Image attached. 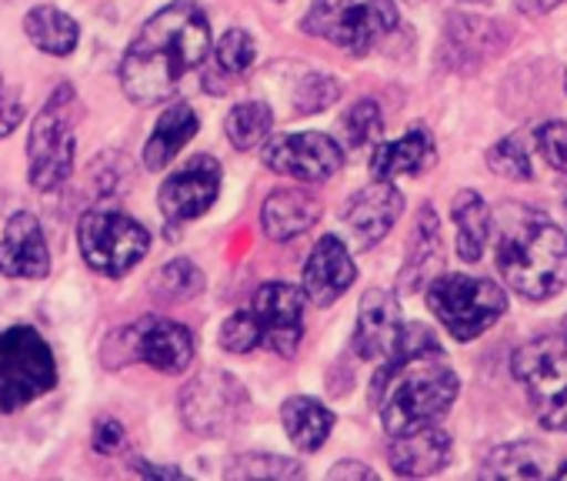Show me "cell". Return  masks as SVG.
Masks as SVG:
<instances>
[{
  "label": "cell",
  "instance_id": "obj_3",
  "mask_svg": "<svg viewBox=\"0 0 567 481\" xmlns=\"http://www.w3.org/2000/svg\"><path fill=\"white\" fill-rule=\"evenodd\" d=\"M497 268L527 301H547L567 282V234L540 211L504 204L497 214Z\"/></svg>",
  "mask_w": 567,
  "mask_h": 481
},
{
  "label": "cell",
  "instance_id": "obj_42",
  "mask_svg": "<svg viewBox=\"0 0 567 481\" xmlns=\"http://www.w3.org/2000/svg\"><path fill=\"white\" fill-rule=\"evenodd\" d=\"M557 474H560V478H567V461L560 464V471H557Z\"/></svg>",
  "mask_w": 567,
  "mask_h": 481
},
{
  "label": "cell",
  "instance_id": "obj_40",
  "mask_svg": "<svg viewBox=\"0 0 567 481\" xmlns=\"http://www.w3.org/2000/svg\"><path fill=\"white\" fill-rule=\"evenodd\" d=\"M557 4H564V0H517V8L527 11V14H547V11H554Z\"/></svg>",
  "mask_w": 567,
  "mask_h": 481
},
{
  "label": "cell",
  "instance_id": "obj_33",
  "mask_svg": "<svg viewBox=\"0 0 567 481\" xmlns=\"http://www.w3.org/2000/svg\"><path fill=\"white\" fill-rule=\"evenodd\" d=\"M487 164H491L494 174L511 177V181H527L530 177V157H527V151L520 147L517 137H507V141L494 144L487 151Z\"/></svg>",
  "mask_w": 567,
  "mask_h": 481
},
{
  "label": "cell",
  "instance_id": "obj_21",
  "mask_svg": "<svg viewBox=\"0 0 567 481\" xmlns=\"http://www.w3.org/2000/svg\"><path fill=\"white\" fill-rule=\"evenodd\" d=\"M434 161V137L427 127H411L401 141L381 144L371 157V174L374 181H394V177H411L421 174Z\"/></svg>",
  "mask_w": 567,
  "mask_h": 481
},
{
  "label": "cell",
  "instance_id": "obj_8",
  "mask_svg": "<svg viewBox=\"0 0 567 481\" xmlns=\"http://www.w3.org/2000/svg\"><path fill=\"white\" fill-rule=\"evenodd\" d=\"M427 308L457 341H474L507 311V295L487 278L444 275L427 288Z\"/></svg>",
  "mask_w": 567,
  "mask_h": 481
},
{
  "label": "cell",
  "instance_id": "obj_41",
  "mask_svg": "<svg viewBox=\"0 0 567 481\" xmlns=\"http://www.w3.org/2000/svg\"><path fill=\"white\" fill-rule=\"evenodd\" d=\"M134 468H137V471H144V474H157V478H181V471H177V468H157V464H144V461H137Z\"/></svg>",
  "mask_w": 567,
  "mask_h": 481
},
{
  "label": "cell",
  "instance_id": "obj_18",
  "mask_svg": "<svg viewBox=\"0 0 567 481\" xmlns=\"http://www.w3.org/2000/svg\"><path fill=\"white\" fill-rule=\"evenodd\" d=\"M354 278H358V268L351 262V252H348L344 240L334 237V234L321 237L315 245V252H311V258H308V265H305V291H308V298L318 308H328L354 285Z\"/></svg>",
  "mask_w": 567,
  "mask_h": 481
},
{
  "label": "cell",
  "instance_id": "obj_38",
  "mask_svg": "<svg viewBox=\"0 0 567 481\" xmlns=\"http://www.w3.org/2000/svg\"><path fill=\"white\" fill-rule=\"evenodd\" d=\"M124 441H127V434H124V428L114 418H101L94 424V448L101 454H117L124 448Z\"/></svg>",
  "mask_w": 567,
  "mask_h": 481
},
{
  "label": "cell",
  "instance_id": "obj_26",
  "mask_svg": "<svg viewBox=\"0 0 567 481\" xmlns=\"http://www.w3.org/2000/svg\"><path fill=\"white\" fill-rule=\"evenodd\" d=\"M24 31L34 41V48H41L44 54H54V58H68L81 41L78 21L58 8H34L24 18Z\"/></svg>",
  "mask_w": 567,
  "mask_h": 481
},
{
  "label": "cell",
  "instance_id": "obj_14",
  "mask_svg": "<svg viewBox=\"0 0 567 481\" xmlns=\"http://www.w3.org/2000/svg\"><path fill=\"white\" fill-rule=\"evenodd\" d=\"M301 311H305V301H301L298 288L284 285V282L260 285L254 295V315L260 321V341L270 351L291 358L301 345V335H305Z\"/></svg>",
  "mask_w": 567,
  "mask_h": 481
},
{
  "label": "cell",
  "instance_id": "obj_24",
  "mask_svg": "<svg viewBox=\"0 0 567 481\" xmlns=\"http://www.w3.org/2000/svg\"><path fill=\"white\" fill-rule=\"evenodd\" d=\"M280 421L288 438L301 448V451H318L334 428V415L331 408H324L315 398H288L280 408Z\"/></svg>",
  "mask_w": 567,
  "mask_h": 481
},
{
  "label": "cell",
  "instance_id": "obj_1",
  "mask_svg": "<svg viewBox=\"0 0 567 481\" xmlns=\"http://www.w3.org/2000/svg\"><path fill=\"white\" fill-rule=\"evenodd\" d=\"M461 391L457 375L447 368L427 328H408L401 348L381 361L371 398L391 438L437 424Z\"/></svg>",
  "mask_w": 567,
  "mask_h": 481
},
{
  "label": "cell",
  "instance_id": "obj_12",
  "mask_svg": "<svg viewBox=\"0 0 567 481\" xmlns=\"http://www.w3.org/2000/svg\"><path fill=\"white\" fill-rule=\"evenodd\" d=\"M264 164L274 174L295 181H328L341 171L344 151L334 137L305 131V134H280L264 147Z\"/></svg>",
  "mask_w": 567,
  "mask_h": 481
},
{
  "label": "cell",
  "instance_id": "obj_23",
  "mask_svg": "<svg viewBox=\"0 0 567 481\" xmlns=\"http://www.w3.org/2000/svg\"><path fill=\"white\" fill-rule=\"evenodd\" d=\"M441 265V227H437V214L431 204L421 207L417 214V227H414V245L408 255V265L401 272V291L411 295L417 288L427 285L431 272Z\"/></svg>",
  "mask_w": 567,
  "mask_h": 481
},
{
  "label": "cell",
  "instance_id": "obj_7",
  "mask_svg": "<svg viewBox=\"0 0 567 481\" xmlns=\"http://www.w3.org/2000/svg\"><path fill=\"white\" fill-rule=\"evenodd\" d=\"M78 245L97 275L124 278L151 252V234L117 207H94L78 224Z\"/></svg>",
  "mask_w": 567,
  "mask_h": 481
},
{
  "label": "cell",
  "instance_id": "obj_10",
  "mask_svg": "<svg viewBox=\"0 0 567 481\" xmlns=\"http://www.w3.org/2000/svg\"><path fill=\"white\" fill-rule=\"evenodd\" d=\"M104 355H114V358L104 361L107 368H121V365H131V361H144V365H151V368H157L164 375H181L194 361V338L177 321H167V318H141V321L127 325L124 331H117L107 341Z\"/></svg>",
  "mask_w": 567,
  "mask_h": 481
},
{
  "label": "cell",
  "instance_id": "obj_20",
  "mask_svg": "<svg viewBox=\"0 0 567 481\" xmlns=\"http://www.w3.org/2000/svg\"><path fill=\"white\" fill-rule=\"evenodd\" d=\"M318 217H321V204L308 191L284 187V191H274L264 201L260 224H264L270 240H291V237L305 234L308 227H315Z\"/></svg>",
  "mask_w": 567,
  "mask_h": 481
},
{
  "label": "cell",
  "instance_id": "obj_37",
  "mask_svg": "<svg viewBox=\"0 0 567 481\" xmlns=\"http://www.w3.org/2000/svg\"><path fill=\"white\" fill-rule=\"evenodd\" d=\"M24 117L21 91H14L4 78H0V137H8Z\"/></svg>",
  "mask_w": 567,
  "mask_h": 481
},
{
  "label": "cell",
  "instance_id": "obj_2",
  "mask_svg": "<svg viewBox=\"0 0 567 481\" xmlns=\"http://www.w3.org/2000/svg\"><path fill=\"white\" fill-rule=\"evenodd\" d=\"M210 51V24L190 0L157 11L131 41L121 61V84L134 104L167 101L181 81L204 64Z\"/></svg>",
  "mask_w": 567,
  "mask_h": 481
},
{
  "label": "cell",
  "instance_id": "obj_13",
  "mask_svg": "<svg viewBox=\"0 0 567 481\" xmlns=\"http://www.w3.org/2000/svg\"><path fill=\"white\" fill-rule=\"evenodd\" d=\"M217 191H220V164L210 154H197L161 184L157 204L167 224H184L200 217L217 201Z\"/></svg>",
  "mask_w": 567,
  "mask_h": 481
},
{
  "label": "cell",
  "instance_id": "obj_27",
  "mask_svg": "<svg viewBox=\"0 0 567 481\" xmlns=\"http://www.w3.org/2000/svg\"><path fill=\"white\" fill-rule=\"evenodd\" d=\"M270 124H274V114H270L267 104H260V101H244V104H237V108L227 114L224 131H227V141H230L237 151H250V147H257V144L270 134Z\"/></svg>",
  "mask_w": 567,
  "mask_h": 481
},
{
  "label": "cell",
  "instance_id": "obj_5",
  "mask_svg": "<svg viewBox=\"0 0 567 481\" xmlns=\"http://www.w3.org/2000/svg\"><path fill=\"white\" fill-rule=\"evenodd\" d=\"M301 28L334 48L364 54L398 28V8L394 0H315Z\"/></svg>",
  "mask_w": 567,
  "mask_h": 481
},
{
  "label": "cell",
  "instance_id": "obj_39",
  "mask_svg": "<svg viewBox=\"0 0 567 481\" xmlns=\"http://www.w3.org/2000/svg\"><path fill=\"white\" fill-rule=\"evenodd\" d=\"M344 474H358V478H374V471L368 464H358V461H341L331 468V478H344Z\"/></svg>",
  "mask_w": 567,
  "mask_h": 481
},
{
  "label": "cell",
  "instance_id": "obj_22",
  "mask_svg": "<svg viewBox=\"0 0 567 481\" xmlns=\"http://www.w3.org/2000/svg\"><path fill=\"white\" fill-rule=\"evenodd\" d=\"M194 134H197V114L187 104H171L161 114L151 141L144 144V167L147 171H164L184 151V144Z\"/></svg>",
  "mask_w": 567,
  "mask_h": 481
},
{
  "label": "cell",
  "instance_id": "obj_36",
  "mask_svg": "<svg viewBox=\"0 0 567 481\" xmlns=\"http://www.w3.org/2000/svg\"><path fill=\"white\" fill-rule=\"evenodd\" d=\"M334 98H338V84H334L331 78L311 74V78H305V84L298 88V98H295L298 104H295V111H298V114H315V111L334 104Z\"/></svg>",
  "mask_w": 567,
  "mask_h": 481
},
{
  "label": "cell",
  "instance_id": "obj_17",
  "mask_svg": "<svg viewBox=\"0 0 567 481\" xmlns=\"http://www.w3.org/2000/svg\"><path fill=\"white\" fill-rule=\"evenodd\" d=\"M401 211H404V194L391 181H378V184L364 187L361 194H354L344 211V224L351 231L354 248L358 252L374 248L378 240L398 224Z\"/></svg>",
  "mask_w": 567,
  "mask_h": 481
},
{
  "label": "cell",
  "instance_id": "obj_43",
  "mask_svg": "<svg viewBox=\"0 0 567 481\" xmlns=\"http://www.w3.org/2000/svg\"><path fill=\"white\" fill-rule=\"evenodd\" d=\"M564 88H567V78H564Z\"/></svg>",
  "mask_w": 567,
  "mask_h": 481
},
{
  "label": "cell",
  "instance_id": "obj_29",
  "mask_svg": "<svg viewBox=\"0 0 567 481\" xmlns=\"http://www.w3.org/2000/svg\"><path fill=\"white\" fill-rule=\"evenodd\" d=\"M154 295L157 298H164V301H187V298H194V295H200V288H204V275L190 265V262H171V265H164V272L157 275V282H154Z\"/></svg>",
  "mask_w": 567,
  "mask_h": 481
},
{
  "label": "cell",
  "instance_id": "obj_11",
  "mask_svg": "<svg viewBox=\"0 0 567 481\" xmlns=\"http://www.w3.org/2000/svg\"><path fill=\"white\" fill-rule=\"evenodd\" d=\"M247 411V391L227 371H204L181 391V418L190 431L230 434Z\"/></svg>",
  "mask_w": 567,
  "mask_h": 481
},
{
  "label": "cell",
  "instance_id": "obj_16",
  "mask_svg": "<svg viewBox=\"0 0 567 481\" xmlns=\"http://www.w3.org/2000/svg\"><path fill=\"white\" fill-rule=\"evenodd\" d=\"M48 272H51V252L44 240V227L38 214L18 211L4 227V237H0V275L38 282L48 278Z\"/></svg>",
  "mask_w": 567,
  "mask_h": 481
},
{
  "label": "cell",
  "instance_id": "obj_34",
  "mask_svg": "<svg viewBox=\"0 0 567 481\" xmlns=\"http://www.w3.org/2000/svg\"><path fill=\"white\" fill-rule=\"evenodd\" d=\"M260 341V321L254 311H234L220 328V345L230 355H247Z\"/></svg>",
  "mask_w": 567,
  "mask_h": 481
},
{
  "label": "cell",
  "instance_id": "obj_15",
  "mask_svg": "<svg viewBox=\"0 0 567 481\" xmlns=\"http://www.w3.org/2000/svg\"><path fill=\"white\" fill-rule=\"evenodd\" d=\"M408 335V325L401 318V305L391 291L371 288L358 311V331L354 348L368 361H388Z\"/></svg>",
  "mask_w": 567,
  "mask_h": 481
},
{
  "label": "cell",
  "instance_id": "obj_31",
  "mask_svg": "<svg viewBox=\"0 0 567 481\" xmlns=\"http://www.w3.org/2000/svg\"><path fill=\"white\" fill-rule=\"evenodd\" d=\"M341 127H344V141H348L351 147H364V144L378 141L381 131H384L381 108H378L374 101H358V104L344 114Z\"/></svg>",
  "mask_w": 567,
  "mask_h": 481
},
{
  "label": "cell",
  "instance_id": "obj_35",
  "mask_svg": "<svg viewBox=\"0 0 567 481\" xmlns=\"http://www.w3.org/2000/svg\"><path fill=\"white\" fill-rule=\"evenodd\" d=\"M534 141H537V151L544 154V161L554 171L567 174V124L564 121H550V124L534 131Z\"/></svg>",
  "mask_w": 567,
  "mask_h": 481
},
{
  "label": "cell",
  "instance_id": "obj_6",
  "mask_svg": "<svg viewBox=\"0 0 567 481\" xmlns=\"http://www.w3.org/2000/svg\"><path fill=\"white\" fill-rule=\"evenodd\" d=\"M58 385L51 345L28 325L0 331V411H18Z\"/></svg>",
  "mask_w": 567,
  "mask_h": 481
},
{
  "label": "cell",
  "instance_id": "obj_4",
  "mask_svg": "<svg viewBox=\"0 0 567 481\" xmlns=\"http://www.w3.org/2000/svg\"><path fill=\"white\" fill-rule=\"evenodd\" d=\"M81 121L78 91L61 84L31 124L28 137V174L38 191H58L74 171V127Z\"/></svg>",
  "mask_w": 567,
  "mask_h": 481
},
{
  "label": "cell",
  "instance_id": "obj_9",
  "mask_svg": "<svg viewBox=\"0 0 567 481\" xmlns=\"http://www.w3.org/2000/svg\"><path fill=\"white\" fill-rule=\"evenodd\" d=\"M511 368L540 424L550 431H567V335H547L524 345Z\"/></svg>",
  "mask_w": 567,
  "mask_h": 481
},
{
  "label": "cell",
  "instance_id": "obj_32",
  "mask_svg": "<svg viewBox=\"0 0 567 481\" xmlns=\"http://www.w3.org/2000/svg\"><path fill=\"white\" fill-rule=\"evenodd\" d=\"M230 478H298L305 474V468L298 461L288 458H274V454H250L240 458L227 468Z\"/></svg>",
  "mask_w": 567,
  "mask_h": 481
},
{
  "label": "cell",
  "instance_id": "obj_28",
  "mask_svg": "<svg viewBox=\"0 0 567 481\" xmlns=\"http://www.w3.org/2000/svg\"><path fill=\"white\" fill-rule=\"evenodd\" d=\"M484 468L494 478H540L544 474V448L534 441L504 444L484 461Z\"/></svg>",
  "mask_w": 567,
  "mask_h": 481
},
{
  "label": "cell",
  "instance_id": "obj_30",
  "mask_svg": "<svg viewBox=\"0 0 567 481\" xmlns=\"http://www.w3.org/2000/svg\"><path fill=\"white\" fill-rule=\"evenodd\" d=\"M214 54H217L220 74L237 78V74L250 71V64H254V58H257V48H254V38H250L247 31L230 28V31L217 41V51H214Z\"/></svg>",
  "mask_w": 567,
  "mask_h": 481
},
{
  "label": "cell",
  "instance_id": "obj_19",
  "mask_svg": "<svg viewBox=\"0 0 567 481\" xmlns=\"http://www.w3.org/2000/svg\"><path fill=\"white\" fill-rule=\"evenodd\" d=\"M388 461L404 478H427L437 474L451 461V438L441 428H421L411 434H398L391 441Z\"/></svg>",
  "mask_w": 567,
  "mask_h": 481
},
{
  "label": "cell",
  "instance_id": "obj_25",
  "mask_svg": "<svg viewBox=\"0 0 567 481\" xmlns=\"http://www.w3.org/2000/svg\"><path fill=\"white\" fill-rule=\"evenodd\" d=\"M454 227H457V255L464 262H477L491 237V211L481 194L461 191L454 197Z\"/></svg>",
  "mask_w": 567,
  "mask_h": 481
}]
</instances>
